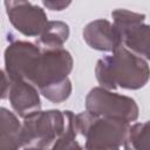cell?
Here are the masks:
<instances>
[{
  "mask_svg": "<svg viewBox=\"0 0 150 150\" xmlns=\"http://www.w3.org/2000/svg\"><path fill=\"white\" fill-rule=\"evenodd\" d=\"M77 129H76V122H75V114L70 110H68L67 122L66 127L63 129L62 135L60 138L55 142L52 149H79L83 148L79 141H77Z\"/></svg>",
  "mask_w": 150,
  "mask_h": 150,
  "instance_id": "cell-14",
  "label": "cell"
},
{
  "mask_svg": "<svg viewBox=\"0 0 150 150\" xmlns=\"http://www.w3.org/2000/svg\"><path fill=\"white\" fill-rule=\"evenodd\" d=\"M21 124L15 112L0 107V149H21Z\"/></svg>",
  "mask_w": 150,
  "mask_h": 150,
  "instance_id": "cell-11",
  "label": "cell"
},
{
  "mask_svg": "<svg viewBox=\"0 0 150 150\" xmlns=\"http://www.w3.org/2000/svg\"><path fill=\"white\" fill-rule=\"evenodd\" d=\"M86 110L95 116L123 120L128 123L135 122L139 115L138 105L134 98L101 86L94 87L87 94Z\"/></svg>",
  "mask_w": 150,
  "mask_h": 150,
  "instance_id": "cell-5",
  "label": "cell"
},
{
  "mask_svg": "<svg viewBox=\"0 0 150 150\" xmlns=\"http://www.w3.org/2000/svg\"><path fill=\"white\" fill-rule=\"evenodd\" d=\"M41 48L29 41L15 40L11 42L4 53L5 73L8 80H29L36 57Z\"/></svg>",
  "mask_w": 150,
  "mask_h": 150,
  "instance_id": "cell-8",
  "label": "cell"
},
{
  "mask_svg": "<svg viewBox=\"0 0 150 150\" xmlns=\"http://www.w3.org/2000/svg\"><path fill=\"white\" fill-rule=\"evenodd\" d=\"M68 110H38L23 118L21 149H52L66 127Z\"/></svg>",
  "mask_w": 150,
  "mask_h": 150,
  "instance_id": "cell-4",
  "label": "cell"
},
{
  "mask_svg": "<svg viewBox=\"0 0 150 150\" xmlns=\"http://www.w3.org/2000/svg\"><path fill=\"white\" fill-rule=\"evenodd\" d=\"M77 134L84 138L86 149H120L123 148L130 123L91 115L82 111L75 115Z\"/></svg>",
  "mask_w": 150,
  "mask_h": 150,
  "instance_id": "cell-3",
  "label": "cell"
},
{
  "mask_svg": "<svg viewBox=\"0 0 150 150\" xmlns=\"http://www.w3.org/2000/svg\"><path fill=\"white\" fill-rule=\"evenodd\" d=\"M124 149L142 150L149 148V122L130 123L128 134L123 144Z\"/></svg>",
  "mask_w": 150,
  "mask_h": 150,
  "instance_id": "cell-13",
  "label": "cell"
},
{
  "mask_svg": "<svg viewBox=\"0 0 150 150\" xmlns=\"http://www.w3.org/2000/svg\"><path fill=\"white\" fill-rule=\"evenodd\" d=\"M8 86H9V80L6 75V73L0 69V101L7 97L8 93Z\"/></svg>",
  "mask_w": 150,
  "mask_h": 150,
  "instance_id": "cell-16",
  "label": "cell"
},
{
  "mask_svg": "<svg viewBox=\"0 0 150 150\" xmlns=\"http://www.w3.org/2000/svg\"><path fill=\"white\" fill-rule=\"evenodd\" d=\"M70 34L69 26L60 20L47 21L41 33L38 35L36 45L41 49L62 48Z\"/></svg>",
  "mask_w": 150,
  "mask_h": 150,
  "instance_id": "cell-12",
  "label": "cell"
},
{
  "mask_svg": "<svg viewBox=\"0 0 150 150\" xmlns=\"http://www.w3.org/2000/svg\"><path fill=\"white\" fill-rule=\"evenodd\" d=\"M71 54L62 48L41 49L35 60L28 82L33 83L40 95L53 103H62L71 94L73 87L68 77L73 70Z\"/></svg>",
  "mask_w": 150,
  "mask_h": 150,
  "instance_id": "cell-1",
  "label": "cell"
},
{
  "mask_svg": "<svg viewBox=\"0 0 150 150\" xmlns=\"http://www.w3.org/2000/svg\"><path fill=\"white\" fill-rule=\"evenodd\" d=\"M7 97L14 112L22 118L41 109L40 91L26 80H9Z\"/></svg>",
  "mask_w": 150,
  "mask_h": 150,
  "instance_id": "cell-10",
  "label": "cell"
},
{
  "mask_svg": "<svg viewBox=\"0 0 150 150\" xmlns=\"http://www.w3.org/2000/svg\"><path fill=\"white\" fill-rule=\"evenodd\" d=\"M111 18L120 34L122 46L149 61V25L145 22V14L117 8L111 12Z\"/></svg>",
  "mask_w": 150,
  "mask_h": 150,
  "instance_id": "cell-6",
  "label": "cell"
},
{
  "mask_svg": "<svg viewBox=\"0 0 150 150\" xmlns=\"http://www.w3.org/2000/svg\"><path fill=\"white\" fill-rule=\"evenodd\" d=\"M41 1L47 9L54 12H61L67 7H69L73 0H41Z\"/></svg>",
  "mask_w": 150,
  "mask_h": 150,
  "instance_id": "cell-15",
  "label": "cell"
},
{
  "mask_svg": "<svg viewBox=\"0 0 150 150\" xmlns=\"http://www.w3.org/2000/svg\"><path fill=\"white\" fill-rule=\"evenodd\" d=\"M4 4L9 22L25 36H38L48 21L46 12L29 0H5Z\"/></svg>",
  "mask_w": 150,
  "mask_h": 150,
  "instance_id": "cell-7",
  "label": "cell"
},
{
  "mask_svg": "<svg viewBox=\"0 0 150 150\" xmlns=\"http://www.w3.org/2000/svg\"><path fill=\"white\" fill-rule=\"evenodd\" d=\"M84 42L93 49L112 53L122 46L120 34L112 22L97 19L87 23L82 30Z\"/></svg>",
  "mask_w": 150,
  "mask_h": 150,
  "instance_id": "cell-9",
  "label": "cell"
},
{
  "mask_svg": "<svg viewBox=\"0 0 150 150\" xmlns=\"http://www.w3.org/2000/svg\"><path fill=\"white\" fill-rule=\"evenodd\" d=\"M95 76L98 84L105 89L137 90L149 81V62L121 46L97 61Z\"/></svg>",
  "mask_w": 150,
  "mask_h": 150,
  "instance_id": "cell-2",
  "label": "cell"
}]
</instances>
